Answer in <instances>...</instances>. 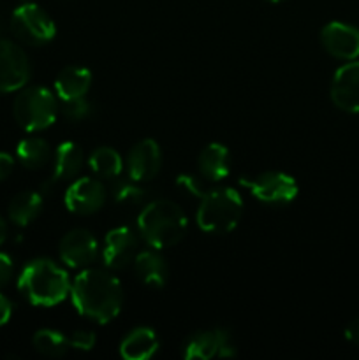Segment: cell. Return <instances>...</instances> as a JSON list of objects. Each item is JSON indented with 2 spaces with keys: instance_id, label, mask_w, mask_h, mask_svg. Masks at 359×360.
<instances>
[{
  "instance_id": "7",
  "label": "cell",
  "mask_w": 359,
  "mask_h": 360,
  "mask_svg": "<svg viewBox=\"0 0 359 360\" xmlns=\"http://www.w3.org/2000/svg\"><path fill=\"white\" fill-rule=\"evenodd\" d=\"M239 185L250 190L253 197L266 204H289L298 195V183L284 172H264L256 178H241Z\"/></svg>"
},
{
  "instance_id": "4",
  "label": "cell",
  "mask_w": 359,
  "mask_h": 360,
  "mask_svg": "<svg viewBox=\"0 0 359 360\" xmlns=\"http://www.w3.org/2000/svg\"><path fill=\"white\" fill-rule=\"evenodd\" d=\"M243 214V199L232 188H213L201 197L197 210V225L210 234H225L239 224Z\"/></svg>"
},
{
  "instance_id": "5",
  "label": "cell",
  "mask_w": 359,
  "mask_h": 360,
  "mask_svg": "<svg viewBox=\"0 0 359 360\" xmlns=\"http://www.w3.org/2000/svg\"><path fill=\"white\" fill-rule=\"evenodd\" d=\"M14 120L27 132H39L51 127L56 120V98L48 88L30 86L18 94L14 101Z\"/></svg>"
},
{
  "instance_id": "25",
  "label": "cell",
  "mask_w": 359,
  "mask_h": 360,
  "mask_svg": "<svg viewBox=\"0 0 359 360\" xmlns=\"http://www.w3.org/2000/svg\"><path fill=\"white\" fill-rule=\"evenodd\" d=\"M113 197L118 204H130L132 206V204H139L143 200L144 192L134 183H120L113 190Z\"/></svg>"
},
{
  "instance_id": "16",
  "label": "cell",
  "mask_w": 359,
  "mask_h": 360,
  "mask_svg": "<svg viewBox=\"0 0 359 360\" xmlns=\"http://www.w3.org/2000/svg\"><path fill=\"white\" fill-rule=\"evenodd\" d=\"M83 167V150L76 143H62L55 151V167H53V176L46 186H51L55 183L70 179L77 176V172Z\"/></svg>"
},
{
  "instance_id": "34",
  "label": "cell",
  "mask_w": 359,
  "mask_h": 360,
  "mask_svg": "<svg viewBox=\"0 0 359 360\" xmlns=\"http://www.w3.org/2000/svg\"><path fill=\"white\" fill-rule=\"evenodd\" d=\"M6 236H7V225L6 221L2 220V217H0V245L6 241Z\"/></svg>"
},
{
  "instance_id": "18",
  "label": "cell",
  "mask_w": 359,
  "mask_h": 360,
  "mask_svg": "<svg viewBox=\"0 0 359 360\" xmlns=\"http://www.w3.org/2000/svg\"><path fill=\"white\" fill-rule=\"evenodd\" d=\"M229 151L224 144L211 143L201 151L199 155V171L210 181H220V179L227 178L229 171H231V164H229Z\"/></svg>"
},
{
  "instance_id": "30",
  "label": "cell",
  "mask_w": 359,
  "mask_h": 360,
  "mask_svg": "<svg viewBox=\"0 0 359 360\" xmlns=\"http://www.w3.org/2000/svg\"><path fill=\"white\" fill-rule=\"evenodd\" d=\"M13 276V260L6 253H0V288L6 287Z\"/></svg>"
},
{
  "instance_id": "14",
  "label": "cell",
  "mask_w": 359,
  "mask_h": 360,
  "mask_svg": "<svg viewBox=\"0 0 359 360\" xmlns=\"http://www.w3.org/2000/svg\"><path fill=\"white\" fill-rule=\"evenodd\" d=\"M136 234L129 227H116L108 232L102 248V259L109 269H123L136 259Z\"/></svg>"
},
{
  "instance_id": "29",
  "label": "cell",
  "mask_w": 359,
  "mask_h": 360,
  "mask_svg": "<svg viewBox=\"0 0 359 360\" xmlns=\"http://www.w3.org/2000/svg\"><path fill=\"white\" fill-rule=\"evenodd\" d=\"M218 338H220V350H218V357H222V359L234 357L236 347H234V343H232L231 333L225 329H218Z\"/></svg>"
},
{
  "instance_id": "28",
  "label": "cell",
  "mask_w": 359,
  "mask_h": 360,
  "mask_svg": "<svg viewBox=\"0 0 359 360\" xmlns=\"http://www.w3.org/2000/svg\"><path fill=\"white\" fill-rule=\"evenodd\" d=\"M176 185H178V188H182L183 192L189 193V195L192 197H203L204 193H206L203 188V183H201L196 176L180 174L178 178H176Z\"/></svg>"
},
{
  "instance_id": "35",
  "label": "cell",
  "mask_w": 359,
  "mask_h": 360,
  "mask_svg": "<svg viewBox=\"0 0 359 360\" xmlns=\"http://www.w3.org/2000/svg\"><path fill=\"white\" fill-rule=\"evenodd\" d=\"M270 2H273V4H278V2H284V0H270Z\"/></svg>"
},
{
  "instance_id": "17",
  "label": "cell",
  "mask_w": 359,
  "mask_h": 360,
  "mask_svg": "<svg viewBox=\"0 0 359 360\" xmlns=\"http://www.w3.org/2000/svg\"><path fill=\"white\" fill-rule=\"evenodd\" d=\"M92 84V72L84 67H65L56 76L55 91L60 101L84 97Z\"/></svg>"
},
{
  "instance_id": "21",
  "label": "cell",
  "mask_w": 359,
  "mask_h": 360,
  "mask_svg": "<svg viewBox=\"0 0 359 360\" xmlns=\"http://www.w3.org/2000/svg\"><path fill=\"white\" fill-rule=\"evenodd\" d=\"M42 210V195L37 192H21L9 204V218L18 227H27Z\"/></svg>"
},
{
  "instance_id": "8",
  "label": "cell",
  "mask_w": 359,
  "mask_h": 360,
  "mask_svg": "<svg viewBox=\"0 0 359 360\" xmlns=\"http://www.w3.org/2000/svg\"><path fill=\"white\" fill-rule=\"evenodd\" d=\"M30 79V62L14 42L0 39V91H16Z\"/></svg>"
},
{
  "instance_id": "22",
  "label": "cell",
  "mask_w": 359,
  "mask_h": 360,
  "mask_svg": "<svg viewBox=\"0 0 359 360\" xmlns=\"http://www.w3.org/2000/svg\"><path fill=\"white\" fill-rule=\"evenodd\" d=\"M16 155L23 167L35 171V169H41L48 164L51 150H49V144L41 137H28L18 144Z\"/></svg>"
},
{
  "instance_id": "19",
  "label": "cell",
  "mask_w": 359,
  "mask_h": 360,
  "mask_svg": "<svg viewBox=\"0 0 359 360\" xmlns=\"http://www.w3.org/2000/svg\"><path fill=\"white\" fill-rule=\"evenodd\" d=\"M134 266H136L137 276L144 285L160 288L168 281V264L153 250H144V252L137 253L134 259Z\"/></svg>"
},
{
  "instance_id": "10",
  "label": "cell",
  "mask_w": 359,
  "mask_h": 360,
  "mask_svg": "<svg viewBox=\"0 0 359 360\" xmlns=\"http://www.w3.org/2000/svg\"><path fill=\"white\" fill-rule=\"evenodd\" d=\"M104 202V185L94 178L76 179L65 192V206L74 214H94Z\"/></svg>"
},
{
  "instance_id": "32",
  "label": "cell",
  "mask_w": 359,
  "mask_h": 360,
  "mask_svg": "<svg viewBox=\"0 0 359 360\" xmlns=\"http://www.w3.org/2000/svg\"><path fill=\"white\" fill-rule=\"evenodd\" d=\"M13 167H14L13 157L7 153H0V181H4V179L13 172Z\"/></svg>"
},
{
  "instance_id": "23",
  "label": "cell",
  "mask_w": 359,
  "mask_h": 360,
  "mask_svg": "<svg viewBox=\"0 0 359 360\" xmlns=\"http://www.w3.org/2000/svg\"><path fill=\"white\" fill-rule=\"evenodd\" d=\"M34 348L44 357H63L67 354V350L70 348L69 345V338L63 336L62 333L58 330H51V329H42L37 330L34 334Z\"/></svg>"
},
{
  "instance_id": "12",
  "label": "cell",
  "mask_w": 359,
  "mask_h": 360,
  "mask_svg": "<svg viewBox=\"0 0 359 360\" xmlns=\"http://www.w3.org/2000/svg\"><path fill=\"white\" fill-rule=\"evenodd\" d=\"M331 101L345 112H359V62H348L334 72Z\"/></svg>"
},
{
  "instance_id": "9",
  "label": "cell",
  "mask_w": 359,
  "mask_h": 360,
  "mask_svg": "<svg viewBox=\"0 0 359 360\" xmlns=\"http://www.w3.org/2000/svg\"><path fill=\"white\" fill-rule=\"evenodd\" d=\"M58 253L62 262L69 267L84 269L97 259V239L84 229H76L63 236L58 246Z\"/></svg>"
},
{
  "instance_id": "1",
  "label": "cell",
  "mask_w": 359,
  "mask_h": 360,
  "mask_svg": "<svg viewBox=\"0 0 359 360\" xmlns=\"http://www.w3.org/2000/svg\"><path fill=\"white\" fill-rule=\"evenodd\" d=\"M74 308L83 316L108 323L122 309L123 290L118 278L104 269H84L70 285Z\"/></svg>"
},
{
  "instance_id": "6",
  "label": "cell",
  "mask_w": 359,
  "mask_h": 360,
  "mask_svg": "<svg viewBox=\"0 0 359 360\" xmlns=\"http://www.w3.org/2000/svg\"><path fill=\"white\" fill-rule=\"evenodd\" d=\"M11 30L21 42L30 46H42L51 41L56 27L46 11L35 4H25L13 13Z\"/></svg>"
},
{
  "instance_id": "24",
  "label": "cell",
  "mask_w": 359,
  "mask_h": 360,
  "mask_svg": "<svg viewBox=\"0 0 359 360\" xmlns=\"http://www.w3.org/2000/svg\"><path fill=\"white\" fill-rule=\"evenodd\" d=\"M90 169L101 178H116L122 172V157L113 148H99L90 155Z\"/></svg>"
},
{
  "instance_id": "3",
  "label": "cell",
  "mask_w": 359,
  "mask_h": 360,
  "mask_svg": "<svg viewBox=\"0 0 359 360\" xmlns=\"http://www.w3.org/2000/svg\"><path fill=\"white\" fill-rule=\"evenodd\" d=\"M18 288L34 306H56L70 292V280L53 260L35 259L21 271Z\"/></svg>"
},
{
  "instance_id": "20",
  "label": "cell",
  "mask_w": 359,
  "mask_h": 360,
  "mask_svg": "<svg viewBox=\"0 0 359 360\" xmlns=\"http://www.w3.org/2000/svg\"><path fill=\"white\" fill-rule=\"evenodd\" d=\"M220 350V338L218 329L215 330H197L183 345V359L187 360H208L218 357Z\"/></svg>"
},
{
  "instance_id": "2",
  "label": "cell",
  "mask_w": 359,
  "mask_h": 360,
  "mask_svg": "<svg viewBox=\"0 0 359 360\" xmlns=\"http://www.w3.org/2000/svg\"><path fill=\"white\" fill-rule=\"evenodd\" d=\"M185 213L178 204L158 199L146 204L137 218V229L148 246L155 250L171 248L178 245L187 234Z\"/></svg>"
},
{
  "instance_id": "33",
  "label": "cell",
  "mask_w": 359,
  "mask_h": 360,
  "mask_svg": "<svg viewBox=\"0 0 359 360\" xmlns=\"http://www.w3.org/2000/svg\"><path fill=\"white\" fill-rule=\"evenodd\" d=\"M345 338H347L351 343L358 345V347H359V319L348 323V327L345 329Z\"/></svg>"
},
{
  "instance_id": "15",
  "label": "cell",
  "mask_w": 359,
  "mask_h": 360,
  "mask_svg": "<svg viewBox=\"0 0 359 360\" xmlns=\"http://www.w3.org/2000/svg\"><path fill=\"white\" fill-rule=\"evenodd\" d=\"M158 350V338L153 329L137 327L123 338L120 345V355L127 360H146Z\"/></svg>"
},
{
  "instance_id": "31",
  "label": "cell",
  "mask_w": 359,
  "mask_h": 360,
  "mask_svg": "<svg viewBox=\"0 0 359 360\" xmlns=\"http://www.w3.org/2000/svg\"><path fill=\"white\" fill-rule=\"evenodd\" d=\"M11 315H13V304L6 295L0 294V327L9 322Z\"/></svg>"
},
{
  "instance_id": "27",
  "label": "cell",
  "mask_w": 359,
  "mask_h": 360,
  "mask_svg": "<svg viewBox=\"0 0 359 360\" xmlns=\"http://www.w3.org/2000/svg\"><path fill=\"white\" fill-rule=\"evenodd\" d=\"M95 341H97V338L90 330H76L69 336V345L74 350L90 352L95 347Z\"/></svg>"
},
{
  "instance_id": "13",
  "label": "cell",
  "mask_w": 359,
  "mask_h": 360,
  "mask_svg": "<svg viewBox=\"0 0 359 360\" xmlns=\"http://www.w3.org/2000/svg\"><path fill=\"white\" fill-rule=\"evenodd\" d=\"M162 153L155 141L144 139L137 143L127 157V171L132 181H150L160 171Z\"/></svg>"
},
{
  "instance_id": "11",
  "label": "cell",
  "mask_w": 359,
  "mask_h": 360,
  "mask_svg": "<svg viewBox=\"0 0 359 360\" xmlns=\"http://www.w3.org/2000/svg\"><path fill=\"white\" fill-rule=\"evenodd\" d=\"M320 42L334 58L354 60L359 56V30L347 23H327L320 30Z\"/></svg>"
},
{
  "instance_id": "26",
  "label": "cell",
  "mask_w": 359,
  "mask_h": 360,
  "mask_svg": "<svg viewBox=\"0 0 359 360\" xmlns=\"http://www.w3.org/2000/svg\"><path fill=\"white\" fill-rule=\"evenodd\" d=\"M90 111H92V105L84 97L62 101L63 116H67L69 120H74V122H77V120H84L87 116H90Z\"/></svg>"
}]
</instances>
